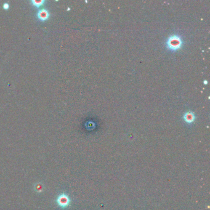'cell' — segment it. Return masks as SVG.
Masks as SVG:
<instances>
[{
    "label": "cell",
    "mask_w": 210,
    "mask_h": 210,
    "mask_svg": "<svg viewBox=\"0 0 210 210\" xmlns=\"http://www.w3.org/2000/svg\"><path fill=\"white\" fill-rule=\"evenodd\" d=\"M167 46L171 50H177L181 47L182 40L179 36L174 35L168 40Z\"/></svg>",
    "instance_id": "1"
},
{
    "label": "cell",
    "mask_w": 210,
    "mask_h": 210,
    "mask_svg": "<svg viewBox=\"0 0 210 210\" xmlns=\"http://www.w3.org/2000/svg\"><path fill=\"white\" fill-rule=\"evenodd\" d=\"M70 201H71L70 197L65 193L60 194L56 199V203L57 205L61 208H67L70 205Z\"/></svg>",
    "instance_id": "2"
},
{
    "label": "cell",
    "mask_w": 210,
    "mask_h": 210,
    "mask_svg": "<svg viewBox=\"0 0 210 210\" xmlns=\"http://www.w3.org/2000/svg\"><path fill=\"white\" fill-rule=\"evenodd\" d=\"M37 16L38 18V19L40 20L41 21H45L49 19V13L46 9H42L38 11L37 14Z\"/></svg>",
    "instance_id": "3"
},
{
    "label": "cell",
    "mask_w": 210,
    "mask_h": 210,
    "mask_svg": "<svg viewBox=\"0 0 210 210\" xmlns=\"http://www.w3.org/2000/svg\"><path fill=\"white\" fill-rule=\"evenodd\" d=\"M184 119L187 123H191L195 120V116H194V113H192L191 112H188L184 115Z\"/></svg>",
    "instance_id": "4"
},
{
    "label": "cell",
    "mask_w": 210,
    "mask_h": 210,
    "mask_svg": "<svg viewBox=\"0 0 210 210\" xmlns=\"http://www.w3.org/2000/svg\"><path fill=\"white\" fill-rule=\"evenodd\" d=\"M31 3L34 6L39 8L45 3V1L44 0H32Z\"/></svg>",
    "instance_id": "5"
},
{
    "label": "cell",
    "mask_w": 210,
    "mask_h": 210,
    "mask_svg": "<svg viewBox=\"0 0 210 210\" xmlns=\"http://www.w3.org/2000/svg\"><path fill=\"white\" fill-rule=\"evenodd\" d=\"M35 190L38 192H41L43 190V186L41 183L36 184L35 186Z\"/></svg>",
    "instance_id": "6"
},
{
    "label": "cell",
    "mask_w": 210,
    "mask_h": 210,
    "mask_svg": "<svg viewBox=\"0 0 210 210\" xmlns=\"http://www.w3.org/2000/svg\"><path fill=\"white\" fill-rule=\"evenodd\" d=\"M3 8H4L5 9H6V10H8V9L9 8V5L8 3H4V5H3Z\"/></svg>",
    "instance_id": "7"
}]
</instances>
